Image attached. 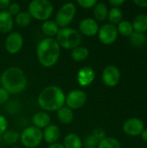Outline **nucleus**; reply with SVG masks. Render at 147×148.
I'll return each instance as SVG.
<instances>
[{
    "label": "nucleus",
    "mask_w": 147,
    "mask_h": 148,
    "mask_svg": "<svg viewBox=\"0 0 147 148\" xmlns=\"http://www.w3.org/2000/svg\"><path fill=\"white\" fill-rule=\"evenodd\" d=\"M98 36L100 41L106 45L113 43L118 37V29L115 25L111 23H106L98 31Z\"/></svg>",
    "instance_id": "nucleus-10"
},
{
    "label": "nucleus",
    "mask_w": 147,
    "mask_h": 148,
    "mask_svg": "<svg viewBox=\"0 0 147 148\" xmlns=\"http://www.w3.org/2000/svg\"><path fill=\"white\" fill-rule=\"evenodd\" d=\"M2 136L3 140L9 145H13L20 140V134L12 129H8Z\"/></svg>",
    "instance_id": "nucleus-25"
},
{
    "label": "nucleus",
    "mask_w": 147,
    "mask_h": 148,
    "mask_svg": "<svg viewBox=\"0 0 147 148\" xmlns=\"http://www.w3.org/2000/svg\"><path fill=\"white\" fill-rule=\"evenodd\" d=\"M141 137H142V139H143V140H144V141L147 142V129H145V130L142 132V134H141Z\"/></svg>",
    "instance_id": "nucleus-40"
},
{
    "label": "nucleus",
    "mask_w": 147,
    "mask_h": 148,
    "mask_svg": "<svg viewBox=\"0 0 147 148\" xmlns=\"http://www.w3.org/2000/svg\"><path fill=\"white\" fill-rule=\"evenodd\" d=\"M87 101V95L81 89H74L70 91L65 99V104L72 110L81 108Z\"/></svg>",
    "instance_id": "nucleus-8"
},
{
    "label": "nucleus",
    "mask_w": 147,
    "mask_h": 148,
    "mask_svg": "<svg viewBox=\"0 0 147 148\" xmlns=\"http://www.w3.org/2000/svg\"><path fill=\"white\" fill-rule=\"evenodd\" d=\"M77 3L84 9H91L94 7V5L97 3V1L96 0H78Z\"/></svg>",
    "instance_id": "nucleus-31"
},
{
    "label": "nucleus",
    "mask_w": 147,
    "mask_h": 148,
    "mask_svg": "<svg viewBox=\"0 0 147 148\" xmlns=\"http://www.w3.org/2000/svg\"><path fill=\"white\" fill-rule=\"evenodd\" d=\"M79 29L81 33L86 36H94L98 34L100 27L97 21H95L94 18L87 17L80 22Z\"/></svg>",
    "instance_id": "nucleus-13"
},
{
    "label": "nucleus",
    "mask_w": 147,
    "mask_h": 148,
    "mask_svg": "<svg viewBox=\"0 0 147 148\" xmlns=\"http://www.w3.org/2000/svg\"><path fill=\"white\" fill-rule=\"evenodd\" d=\"M66 95L63 90L55 85L44 88L37 97L38 106L45 111L55 112L65 104Z\"/></svg>",
    "instance_id": "nucleus-3"
},
{
    "label": "nucleus",
    "mask_w": 147,
    "mask_h": 148,
    "mask_svg": "<svg viewBox=\"0 0 147 148\" xmlns=\"http://www.w3.org/2000/svg\"><path fill=\"white\" fill-rule=\"evenodd\" d=\"M124 132L131 136H137L145 130L144 122L139 118H130L123 125Z\"/></svg>",
    "instance_id": "nucleus-12"
},
{
    "label": "nucleus",
    "mask_w": 147,
    "mask_h": 148,
    "mask_svg": "<svg viewBox=\"0 0 147 148\" xmlns=\"http://www.w3.org/2000/svg\"><path fill=\"white\" fill-rule=\"evenodd\" d=\"M61 55V47L55 38L45 37L42 39L36 47V56L39 63L44 68L55 66Z\"/></svg>",
    "instance_id": "nucleus-2"
},
{
    "label": "nucleus",
    "mask_w": 147,
    "mask_h": 148,
    "mask_svg": "<svg viewBox=\"0 0 147 148\" xmlns=\"http://www.w3.org/2000/svg\"><path fill=\"white\" fill-rule=\"evenodd\" d=\"M60 28L56 24V23L54 20H47L44 21L42 24V31L47 37L54 38L59 31Z\"/></svg>",
    "instance_id": "nucleus-19"
},
{
    "label": "nucleus",
    "mask_w": 147,
    "mask_h": 148,
    "mask_svg": "<svg viewBox=\"0 0 147 148\" xmlns=\"http://www.w3.org/2000/svg\"><path fill=\"white\" fill-rule=\"evenodd\" d=\"M50 116L48 113L42 111V112H37L36 113L33 117H32V123L33 126L39 128V129H44L47 127L49 125H50Z\"/></svg>",
    "instance_id": "nucleus-17"
},
{
    "label": "nucleus",
    "mask_w": 147,
    "mask_h": 148,
    "mask_svg": "<svg viewBox=\"0 0 147 148\" xmlns=\"http://www.w3.org/2000/svg\"><path fill=\"white\" fill-rule=\"evenodd\" d=\"M130 40H131V43L134 47H141L146 43V37L144 35V33L133 31V33L130 36Z\"/></svg>",
    "instance_id": "nucleus-29"
},
{
    "label": "nucleus",
    "mask_w": 147,
    "mask_h": 148,
    "mask_svg": "<svg viewBox=\"0 0 147 148\" xmlns=\"http://www.w3.org/2000/svg\"><path fill=\"white\" fill-rule=\"evenodd\" d=\"M120 80V72L113 65L106 67L102 72V81L107 87H115Z\"/></svg>",
    "instance_id": "nucleus-11"
},
{
    "label": "nucleus",
    "mask_w": 147,
    "mask_h": 148,
    "mask_svg": "<svg viewBox=\"0 0 147 148\" xmlns=\"http://www.w3.org/2000/svg\"><path fill=\"white\" fill-rule=\"evenodd\" d=\"M7 11L12 16H16L19 12H21V6L19 3H10Z\"/></svg>",
    "instance_id": "nucleus-30"
},
{
    "label": "nucleus",
    "mask_w": 147,
    "mask_h": 148,
    "mask_svg": "<svg viewBox=\"0 0 147 148\" xmlns=\"http://www.w3.org/2000/svg\"><path fill=\"white\" fill-rule=\"evenodd\" d=\"M99 142L100 141L95 137H94L92 134H89L85 140V145L88 147H96L98 146Z\"/></svg>",
    "instance_id": "nucleus-32"
},
{
    "label": "nucleus",
    "mask_w": 147,
    "mask_h": 148,
    "mask_svg": "<svg viewBox=\"0 0 147 148\" xmlns=\"http://www.w3.org/2000/svg\"><path fill=\"white\" fill-rule=\"evenodd\" d=\"M133 3L139 7H143V8L147 7V0H134Z\"/></svg>",
    "instance_id": "nucleus-38"
},
{
    "label": "nucleus",
    "mask_w": 147,
    "mask_h": 148,
    "mask_svg": "<svg viewBox=\"0 0 147 148\" xmlns=\"http://www.w3.org/2000/svg\"><path fill=\"white\" fill-rule=\"evenodd\" d=\"M89 56V50L87 47L79 46L74 49L71 52V58L77 62L85 61Z\"/></svg>",
    "instance_id": "nucleus-21"
},
{
    "label": "nucleus",
    "mask_w": 147,
    "mask_h": 148,
    "mask_svg": "<svg viewBox=\"0 0 147 148\" xmlns=\"http://www.w3.org/2000/svg\"><path fill=\"white\" fill-rule=\"evenodd\" d=\"M28 12L32 18L38 21H47L54 12L53 4L48 0H33L29 3Z\"/></svg>",
    "instance_id": "nucleus-5"
},
{
    "label": "nucleus",
    "mask_w": 147,
    "mask_h": 148,
    "mask_svg": "<svg viewBox=\"0 0 147 148\" xmlns=\"http://www.w3.org/2000/svg\"><path fill=\"white\" fill-rule=\"evenodd\" d=\"M48 148H64L63 145L61 144V143H55V144H52V145H49Z\"/></svg>",
    "instance_id": "nucleus-39"
},
{
    "label": "nucleus",
    "mask_w": 147,
    "mask_h": 148,
    "mask_svg": "<svg viewBox=\"0 0 147 148\" xmlns=\"http://www.w3.org/2000/svg\"><path fill=\"white\" fill-rule=\"evenodd\" d=\"M32 17L29 15L28 11H21L19 12L14 19V23L21 28H26L28 27L31 22H32Z\"/></svg>",
    "instance_id": "nucleus-23"
},
{
    "label": "nucleus",
    "mask_w": 147,
    "mask_h": 148,
    "mask_svg": "<svg viewBox=\"0 0 147 148\" xmlns=\"http://www.w3.org/2000/svg\"><path fill=\"white\" fill-rule=\"evenodd\" d=\"M14 27V17L7 11H0V32L6 34L12 30Z\"/></svg>",
    "instance_id": "nucleus-16"
},
{
    "label": "nucleus",
    "mask_w": 147,
    "mask_h": 148,
    "mask_svg": "<svg viewBox=\"0 0 147 148\" xmlns=\"http://www.w3.org/2000/svg\"><path fill=\"white\" fill-rule=\"evenodd\" d=\"M64 148H82V140L76 134H68L63 140Z\"/></svg>",
    "instance_id": "nucleus-20"
},
{
    "label": "nucleus",
    "mask_w": 147,
    "mask_h": 148,
    "mask_svg": "<svg viewBox=\"0 0 147 148\" xmlns=\"http://www.w3.org/2000/svg\"><path fill=\"white\" fill-rule=\"evenodd\" d=\"M8 126H9V122L7 119L3 115L0 114V136L3 135L8 130Z\"/></svg>",
    "instance_id": "nucleus-33"
},
{
    "label": "nucleus",
    "mask_w": 147,
    "mask_h": 148,
    "mask_svg": "<svg viewBox=\"0 0 147 148\" xmlns=\"http://www.w3.org/2000/svg\"><path fill=\"white\" fill-rule=\"evenodd\" d=\"M85 148H96V147H86Z\"/></svg>",
    "instance_id": "nucleus-42"
},
{
    "label": "nucleus",
    "mask_w": 147,
    "mask_h": 148,
    "mask_svg": "<svg viewBox=\"0 0 147 148\" xmlns=\"http://www.w3.org/2000/svg\"><path fill=\"white\" fill-rule=\"evenodd\" d=\"M43 140L42 131L34 126L25 127L20 134V140L27 148H36L42 143Z\"/></svg>",
    "instance_id": "nucleus-6"
},
{
    "label": "nucleus",
    "mask_w": 147,
    "mask_h": 148,
    "mask_svg": "<svg viewBox=\"0 0 147 148\" xmlns=\"http://www.w3.org/2000/svg\"><path fill=\"white\" fill-rule=\"evenodd\" d=\"M108 15V9L107 5L103 3H97L94 7V16L95 21L102 22L104 21Z\"/></svg>",
    "instance_id": "nucleus-22"
},
{
    "label": "nucleus",
    "mask_w": 147,
    "mask_h": 148,
    "mask_svg": "<svg viewBox=\"0 0 147 148\" xmlns=\"http://www.w3.org/2000/svg\"><path fill=\"white\" fill-rule=\"evenodd\" d=\"M61 135V132L59 127L56 125L50 124L47 127H45L42 131V137L45 142L49 145L55 144L57 142Z\"/></svg>",
    "instance_id": "nucleus-15"
},
{
    "label": "nucleus",
    "mask_w": 147,
    "mask_h": 148,
    "mask_svg": "<svg viewBox=\"0 0 147 148\" xmlns=\"http://www.w3.org/2000/svg\"><path fill=\"white\" fill-rule=\"evenodd\" d=\"M94 137H95L99 141L102 140L103 139L106 138V134H105V131L102 129V128H100V127H97L95 128L93 133L91 134Z\"/></svg>",
    "instance_id": "nucleus-34"
},
{
    "label": "nucleus",
    "mask_w": 147,
    "mask_h": 148,
    "mask_svg": "<svg viewBox=\"0 0 147 148\" xmlns=\"http://www.w3.org/2000/svg\"><path fill=\"white\" fill-rule=\"evenodd\" d=\"M95 78L94 70L90 67H82L80 69L76 75V80L80 86L88 87L93 83Z\"/></svg>",
    "instance_id": "nucleus-14"
},
{
    "label": "nucleus",
    "mask_w": 147,
    "mask_h": 148,
    "mask_svg": "<svg viewBox=\"0 0 147 148\" xmlns=\"http://www.w3.org/2000/svg\"><path fill=\"white\" fill-rule=\"evenodd\" d=\"M108 19L111 23V24H119L121 20H122V11L120 9L116 8V7H113L109 10L108 11Z\"/></svg>",
    "instance_id": "nucleus-26"
},
{
    "label": "nucleus",
    "mask_w": 147,
    "mask_h": 148,
    "mask_svg": "<svg viewBox=\"0 0 147 148\" xmlns=\"http://www.w3.org/2000/svg\"><path fill=\"white\" fill-rule=\"evenodd\" d=\"M10 148H18V147H10Z\"/></svg>",
    "instance_id": "nucleus-41"
},
{
    "label": "nucleus",
    "mask_w": 147,
    "mask_h": 148,
    "mask_svg": "<svg viewBox=\"0 0 147 148\" xmlns=\"http://www.w3.org/2000/svg\"><path fill=\"white\" fill-rule=\"evenodd\" d=\"M5 49L8 53L11 55L17 54L23 49V37L19 32H11L10 33L4 42Z\"/></svg>",
    "instance_id": "nucleus-9"
},
{
    "label": "nucleus",
    "mask_w": 147,
    "mask_h": 148,
    "mask_svg": "<svg viewBox=\"0 0 147 148\" xmlns=\"http://www.w3.org/2000/svg\"><path fill=\"white\" fill-rule=\"evenodd\" d=\"M124 3H125L124 0H110L109 1V3L112 4L113 7H116V8H118L120 5H122Z\"/></svg>",
    "instance_id": "nucleus-37"
},
{
    "label": "nucleus",
    "mask_w": 147,
    "mask_h": 148,
    "mask_svg": "<svg viewBox=\"0 0 147 148\" xmlns=\"http://www.w3.org/2000/svg\"><path fill=\"white\" fill-rule=\"evenodd\" d=\"M98 148H121L120 142L113 137H106L98 144Z\"/></svg>",
    "instance_id": "nucleus-27"
},
{
    "label": "nucleus",
    "mask_w": 147,
    "mask_h": 148,
    "mask_svg": "<svg viewBox=\"0 0 147 148\" xmlns=\"http://www.w3.org/2000/svg\"><path fill=\"white\" fill-rule=\"evenodd\" d=\"M10 3H11L10 0H0V10H8Z\"/></svg>",
    "instance_id": "nucleus-36"
},
{
    "label": "nucleus",
    "mask_w": 147,
    "mask_h": 148,
    "mask_svg": "<svg viewBox=\"0 0 147 148\" xmlns=\"http://www.w3.org/2000/svg\"><path fill=\"white\" fill-rule=\"evenodd\" d=\"M118 33H120L124 36H130L133 33V28L131 23L128 21H121L117 27Z\"/></svg>",
    "instance_id": "nucleus-28"
},
{
    "label": "nucleus",
    "mask_w": 147,
    "mask_h": 148,
    "mask_svg": "<svg viewBox=\"0 0 147 148\" xmlns=\"http://www.w3.org/2000/svg\"><path fill=\"white\" fill-rule=\"evenodd\" d=\"M10 94L2 87H0V105L4 104L9 101Z\"/></svg>",
    "instance_id": "nucleus-35"
},
{
    "label": "nucleus",
    "mask_w": 147,
    "mask_h": 148,
    "mask_svg": "<svg viewBox=\"0 0 147 148\" xmlns=\"http://www.w3.org/2000/svg\"><path fill=\"white\" fill-rule=\"evenodd\" d=\"M0 87L4 88L9 94H21L27 87V77L20 68H8L0 76Z\"/></svg>",
    "instance_id": "nucleus-1"
},
{
    "label": "nucleus",
    "mask_w": 147,
    "mask_h": 148,
    "mask_svg": "<svg viewBox=\"0 0 147 148\" xmlns=\"http://www.w3.org/2000/svg\"><path fill=\"white\" fill-rule=\"evenodd\" d=\"M76 11L77 8L75 4L72 2H68L64 3L57 11L55 22L60 29L68 27V25L73 22L76 15Z\"/></svg>",
    "instance_id": "nucleus-7"
},
{
    "label": "nucleus",
    "mask_w": 147,
    "mask_h": 148,
    "mask_svg": "<svg viewBox=\"0 0 147 148\" xmlns=\"http://www.w3.org/2000/svg\"><path fill=\"white\" fill-rule=\"evenodd\" d=\"M57 119L58 121L64 125H68L72 123V121H74V112L72 109H70L69 108H68L67 106H63L62 108H61L59 110H57Z\"/></svg>",
    "instance_id": "nucleus-18"
},
{
    "label": "nucleus",
    "mask_w": 147,
    "mask_h": 148,
    "mask_svg": "<svg viewBox=\"0 0 147 148\" xmlns=\"http://www.w3.org/2000/svg\"><path fill=\"white\" fill-rule=\"evenodd\" d=\"M55 40L61 48L68 50H73L74 49L80 46L81 42V36L76 29L66 27L59 29L55 36Z\"/></svg>",
    "instance_id": "nucleus-4"
},
{
    "label": "nucleus",
    "mask_w": 147,
    "mask_h": 148,
    "mask_svg": "<svg viewBox=\"0 0 147 148\" xmlns=\"http://www.w3.org/2000/svg\"><path fill=\"white\" fill-rule=\"evenodd\" d=\"M133 30L139 33H144L147 30V16L146 15H139L137 16L133 23Z\"/></svg>",
    "instance_id": "nucleus-24"
}]
</instances>
